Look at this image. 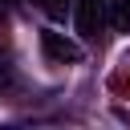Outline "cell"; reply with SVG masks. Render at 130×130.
I'll return each instance as SVG.
<instances>
[{
    "label": "cell",
    "mask_w": 130,
    "mask_h": 130,
    "mask_svg": "<svg viewBox=\"0 0 130 130\" xmlns=\"http://www.w3.org/2000/svg\"><path fill=\"white\" fill-rule=\"evenodd\" d=\"M41 8H45L53 20H65V12L73 8V0H41Z\"/></svg>",
    "instance_id": "cell-4"
},
{
    "label": "cell",
    "mask_w": 130,
    "mask_h": 130,
    "mask_svg": "<svg viewBox=\"0 0 130 130\" xmlns=\"http://www.w3.org/2000/svg\"><path fill=\"white\" fill-rule=\"evenodd\" d=\"M106 16H110V24H114L118 32H130V0H110Z\"/></svg>",
    "instance_id": "cell-3"
},
{
    "label": "cell",
    "mask_w": 130,
    "mask_h": 130,
    "mask_svg": "<svg viewBox=\"0 0 130 130\" xmlns=\"http://www.w3.org/2000/svg\"><path fill=\"white\" fill-rule=\"evenodd\" d=\"M8 4H16V0H0V8H8Z\"/></svg>",
    "instance_id": "cell-6"
},
{
    "label": "cell",
    "mask_w": 130,
    "mask_h": 130,
    "mask_svg": "<svg viewBox=\"0 0 130 130\" xmlns=\"http://www.w3.org/2000/svg\"><path fill=\"white\" fill-rule=\"evenodd\" d=\"M8 85V65H0V89Z\"/></svg>",
    "instance_id": "cell-5"
},
{
    "label": "cell",
    "mask_w": 130,
    "mask_h": 130,
    "mask_svg": "<svg viewBox=\"0 0 130 130\" xmlns=\"http://www.w3.org/2000/svg\"><path fill=\"white\" fill-rule=\"evenodd\" d=\"M41 49H45V57L53 61V65H77L81 61V45H73L65 32H57V28H45L41 32Z\"/></svg>",
    "instance_id": "cell-1"
},
{
    "label": "cell",
    "mask_w": 130,
    "mask_h": 130,
    "mask_svg": "<svg viewBox=\"0 0 130 130\" xmlns=\"http://www.w3.org/2000/svg\"><path fill=\"white\" fill-rule=\"evenodd\" d=\"M106 8H110V0H77V28H81V37H98V28L106 24Z\"/></svg>",
    "instance_id": "cell-2"
}]
</instances>
